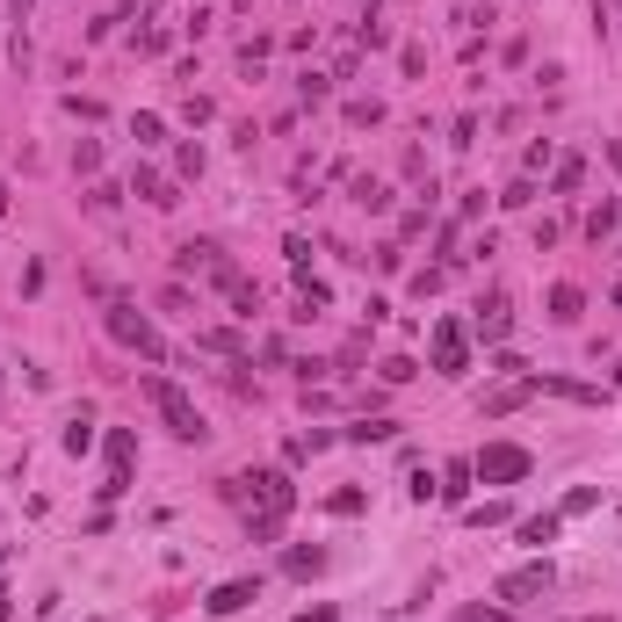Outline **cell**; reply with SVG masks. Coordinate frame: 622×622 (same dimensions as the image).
<instances>
[{"label":"cell","instance_id":"cell-9","mask_svg":"<svg viewBox=\"0 0 622 622\" xmlns=\"http://www.w3.org/2000/svg\"><path fill=\"white\" fill-rule=\"evenodd\" d=\"M579 311H586V297H579L572 283H557V290H550V326H572Z\"/></svg>","mask_w":622,"mask_h":622},{"label":"cell","instance_id":"cell-11","mask_svg":"<svg viewBox=\"0 0 622 622\" xmlns=\"http://www.w3.org/2000/svg\"><path fill=\"white\" fill-rule=\"evenodd\" d=\"M521 398H536V384H528V377H521V384H507V391H492V398H485V413L500 420V413H514V406H521Z\"/></svg>","mask_w":622,"mask_h":622},{"label":"cell","instance_id":"cell-17","mask_svg":"<svg viewBox=\"0 0 622 622\" xmlns=\"http://www.w3.org/2000/svg\"><path fill=\"white\" fill-rule=\"evenodd\" d=\"M348 434H355V442H391L398 427H391V420H362V427H348Z\"/></svg>","mask_w":622,"mask_h":622},{"label":"cell","instance_id":"cell-15","mask_svg":"<svg viewBox=\"0 0 622 622\" xmlns=\"http://www.w3.org/2000/svg\"><path fill=\"white\" fill-rule=\"evenodd\" d=\"M355 203H362V210H384L391 189H384V181H355Z\"/></svg>","mask_w":622,"mask_h":622},{"label":"cell","instance_id":"cell-19","mask_svg":"<svg viewBox=\"0 0 622 622\" xmlns=\"http://www.w3.org/2000/svg\"><path fill=\"white\" fill-rule=\"evenodd\" d=\"M579 181H586V160H565V167H557V189H565V196L579 189Z\"/></svg>","mask_w":622,"mask_h":622},{"label":"cell","instance_id":"cell-21","mask_svg":"<svg viewBox=\"0 0 622 622\" xmlns=\"http://www.w3.org/2000/svg\"><path fill=\"white\" fill-rule=\"evenodd\" d=\"M8 8H15V22H29V0H8Z\"/></svg>","mask_w":622,"mask_h":622},{"label":"cell","instance_id":"cell-8","mask_svg":"<svg viewBox=\"0 0 622 622\" xmlns=\"http://www.w3.org/2000/svg\"><path fill=\"white\" fill-rule=\"evenodd\" d=\"M131 189H138L152 210H174V203H181V196H174V181H167V174H152V167H138V174H131Z\"/></svg>","mask_w":622,"mask_h":622},{"label":"cell","instance_id":"cell-13","mask_svg":"<svg viewBox=\"0 0 622 622\" xmlns=\"http://www.w3.org/2000/svg\"><path fill=\"white\" fill-rule=\"evenodd\" d=\"M608 232H615V196H601V210H594V217H586V239H594V246H601Z\"/></svg>","mask_w":622,"mask_h":622},{"label":"cell","instance_id":"cell-20","mask_svg":"<svg viewBox=\"0 0 622 622\" xmlns=\"http://www.w3.org/2000/svg\"><path fill=\"white\" fill-rule=\"evenodd\" d=\"M297 622H340V615H333V608H311V615H297Z\"/></svg>","mask_w":622,"mask_h":622},{"label":"cell","instance_id":"cell-1","mask_svg":"<svg viewBox=\"0 0 622 622\" xmlns=\"http://www.w3.org/2000/svg\"><path fill=\"white\" fill-rule=\"evenodd\" d=\"M225 492H232V500H254V514H246L254 543L283 536V521H290V507H297V485H290L283 471H246V478H225Z\"/></svg>","mask_w":622,"mask_h":622},{"label":"cell","instance_id":"cell-12","mask_svg":"<svg viewBox=\"0 0 622 622\" xmlns=\"http://www.w3.org/2000/svg\"><path fill=\"white\" fill-rule=\"evenodd\" d=\"M557 528H565V521H557V514H536V521H521V543H557Z\"/></svg>","mask_w":622,"mask_h":622},{"label":"cell","instance_id":"cell-18","mask_svg":"<svg viewBox=\"0 0 622 622\" xmlns=\"http://www.w3.org/2000/svg\"><path fill=\"white\" fill-rule=\"evenodd\" d=\"M377 44H391V29L377 15H362V51H377Z\"/></svg>","mask_w":622,"mask_h":622},{"label":"cell","instance_id":"cell-10","mask_svg":"<svg viewBox=\"0 0 622 622\" xmlns=\"http://www.w3.org/2000/svg\"><path fill=\"white\" fill-rule=\"evenodd\" d=\"M478 333H485V340H500V333H507V297H500V290L478 304Z\"/></svg>","mask_w":622,"mask_h":622},{"label":"cell","instance_id":"cell-6","mask_svg":"<svg viewBox=\"0 0 622 622\" xmlns=\"http://www.w3.org/2000/svg\"><path fill=\"white\" fill-rule=\"evenodd\" d=\"M536 594H550V565H521V572L500 579V601H507V608H514V601H536Z\"/></svg>","mask_w":622,"mask_h":622},{"label":"cell","instance_id":"cell-4","mask_svg":"<svg viewBox=\"0 0 622 622\" xmlns=\"http://www.w3.org/2000/svg\"><path fill=\"white\" fill-rule=\"evenodd\" d=\"M434 377H463V369H471V333H463L456 319H434Z\"/></svg>","mask_w":622,"mask_h":622},{"label":"cell","instance_id":"cell-14","mask_svg":"<svg viewBox=\"0 0 622 622\" xmlns=\"http://www.w3.org/2000/svg\"><path fill=\"white\" fill-rule=\"evenodd\" d=\"M471 478H478L471 463H449V485H442V500H463V492H471Z\"/></svg>","mask_w":622,"mask_h":622},{"label":"cell","instance_id":"cell-3","mask_svg":"<svg viewBox=\"0 0 622 622\" xmlns=\"http://www.w3.org/2000/svg\"><path fill=\"white\" fill-rule=\"evenodd\" d=\"M102 326L123 340V348H138L145 362H167V340H160V326L145 319L138 304H123V297H109V311H102Z\"/></svg>","mask_w":622,"mask_h":622},{"label":"cell","instance_id":"cell-5","mask_svg":"<svg viewBox=\"0 0 622 622\" xmlns=\"http://www.w3.org/2000/svg\"><path fill=\"white\" fill-rule=\"evenodd\" d=\"M471 471H478L485 485H514V478H528V449H514V442H485V449L471 456Z\"/></svg>","mask_w":622,"mask_h":622},{"label":"cell","instance_id":"cell-16","mask_svg":"<svg viewBox=\"0 0 622 622\" xmlns=\"http://www.w3.org/2000/svg\"><path fill=\"white\" fill-rule=\"evenodd\" d=\"M290 572L311 579V572H326V550H290Z\"/></svg>","mask_w":622,"mask_h":622},{"label":"cell","instance_id":"cell-2","mask_svg":"<svg viewBox=\"0 0 622 622\" xmlns=\"http://www.w3.org/2000/svg\"><path fill=\"white\" fill-rule=\"evenodd\" d=\"M145 398H152V413H160V420L181 434V442H203V434H210V427H203V413H196V398L181 391L174 377H145Z\"/></svg>","mask_w":622,"mask_h":622},{"label":"cell","instance_id":"cell-7","mask_svg":"<svg viewBox=\"0 0 622 622\" xmlns=\"http://www.w3.org/2000/svg\"><path fill=\"white\" fill-rule=\"evenodd\" d=\"M246 601H261V579H225V586H217V594L203 601L210 615H239Z\"/></svg>","mask_w":622,"mask_h":622}]
</instances>
